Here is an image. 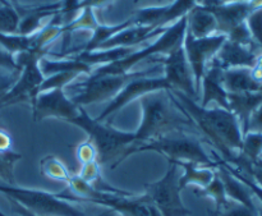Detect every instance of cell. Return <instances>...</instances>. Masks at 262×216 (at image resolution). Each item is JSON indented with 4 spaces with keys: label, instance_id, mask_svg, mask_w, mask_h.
Wrapping results in <instances>:
<instances>
[{
    "label": "cell",
    "instance_id": "cell-1",
    "mask_svg": "<svg viewBox=\"0 0 262 216\" xmlns=\"http://www.w3.org/2000/svg\"><path fill=\"white\" fill-rule=\"evenodd\" d=\"M177 104L192 119L202 140L219 151L220 159L232 164L242 148L243 132L239 120L230 110L219 106L202 107L197 100L183 92L170 90Z\"/></svg>",
    "mask_w": 262,
    "mask_h": 216
},
{
    "label": "cell",
    "instance_id": "cell-25",
    "mask_svg": "<svg viewBox=\"0 0 262 216\" xmlns=\"http://www.w3.org/2000/svg\"><path fill=\"white\" fill-rule=\"evenodd\" d=\"M20 18L17 10L8 3L0 5V33L18 35V26Z\"/></svg>",
    "mask_w": 262,
    "mask_h": 216
},
{
    "label": "cell",
    "instance_id": "cell-11",
    "mask_svg": "<svg viewBox=\"0 0 262 216\" xmlns=\"http://www.w3.org/2000/svg\"><path fill=\"white\" fill-rule=\"evenodd\" d=\"M32 106L33 120L36 123L42 122L46 118H58L66 120L73 119L79 113V106L73 104L64 89H54L49 91H41L36 95Z\"/></svg>",
    "mask_w": 262,
    "mask_h": 216
},
{
    "label": "cell",
    "instance_id": "cell-10",
    "mask_svg": "<svg viewBox=\"0 0 262 216\" xmlns=\"http://www.w3.org/2000/svg\"><path fill=\"white\" fill-rule=\"evenodd\" d=\"M225 40H227V36L223 35V33H216V35L204 38H194L186 30V35L183 38V48L189 66H191L192 73H193L194 86H196L199 96L202 77L206 72L207 66L215 56V54L222 48Z\"/></svg>",
    "mask_w": 262,
    "mask_h": 216
},
{
    "label": "cell",
    "instance_id": "cell-39",
    "mask_svg": "<svg viewBox=\"0 0 262 216\" xmlns=\"http://www.w3.org/2000/svg\"><path fill=\"white\" fill-rule=\"evenodd\" d=\"M115 215H117V212L113 211V210H110V209H107L106 211L101 212V214H99V215H95V216H115Z\"/></svg>",
    "mask_w": 262,
    "mask_h": 216
},
{
    "label": "cell",
    "instance_id": "cell-22",
    "mask_svg": "<svg viewBox=\"0 0 262 216\" xmlns=\"http://www.w3.org/2000/svg\"><path fill=\"white\" fill-rule=\"evenodd\" d=\"M194 193L199 197H207V199L212 200V202L215 204V211L224 207L229 201V199L225 195L224 184H223L217 173L215 174L214 179L209 186H206L205 188H194Z\"/></svg>",
    "mask_w": 262,
    "mask_h": 216
},
{
    "label": "cell",
    "instance_id": "cell-7",
    "mask_svg": "<svg viewBox=\"0 0 262 216\" xmlns=\"http://www.w3.org/2000/svg\"><path fill=\"white\" fill-rule=\"evenodd\" d=\"M187 30V15L182 17L181 19L177 20L173 26L165 28L158 41L151 44L150 46H146L142 50L133 51L125 58L120 59V60L114 61V63L105 64V66L97 67L95 71H92L91 74H96V76H102V74H125L129 73L130 69L135 66H137L140 61L143 59L152 56L155 54L166 53L169 54L174 48L181 45L183 42L184 35H186Z\"/></svg>",
    "mask_w": 262,
    "mask_h": 216
},
{
    "label": "cell",
    "instance_id": "cell-16",
    "mask_svg": "<svg viewBox=\"0 0 262 216\" xmlns=\"http://www.w3.org/2000/svg\"><path fill=\"white\" fill-rule=\"evenodd\" d=\"M164 31H165V28H152L151 26H129V27L119 31L114 36L104 41L96 50L114 48H133V46L138 45L140 42L152 37V36L163 33Z\"/></svg>",
    "mask_w": 262,
    "mask_h": 216
},
{
    "label": "cell",
    "instance_id": "cell-26",
    "mask_svg": "<svg viewBox=\"0 0 262 216\" xmlns=\"http://www.w3.org/2000/svg\"><path fill=\"white\" fill-rule=\"evenodd\" d=\"M79 76H81V73H78V72H71V71L58 72V73L50 74V76H48L46 78H43L42 83H41L40 87H38V92L49 91V90H54V89H66L69 83L76 81Z\"/></svg>",
    "mask_w": 262,
    "mask_h": 216
},
{
    "label": "cell",
    "instance_id": "cell-30",
    "mask_svg": "<svg viewBox=\"0 0 262 216\" xmlns=\"http://www.w3.org/2000/svg\"><path fill=\"white\" fill-rule=\"evenodd\" d=\"M247 26L256 45L262 51V8L256 9L248 15Z\"/></svg>",
    "mask_w": 262,
    "mask_h": 216
},
{
    "label": "cell",
    "instance_id": "cell-3",
    "mask_svg": "<svg viewBox=\"0 0 262 216\" xmlns=\"http://www.w3.org/2000/svg\"><path fill=\"white\" fill-rule=\"evenodd\" d=\"M68 123L81 128L89 136V140L95 145L97 151V161L100 165L113 163V168L123 163V156L125 151L135 145V132L120 131L112 125L97 122L90 117L84 107L79 106V113Z\"/></svg>",
    "mask_w": 262,
    "mask_h": 216
},
{
    "label": "cell",
    "instance_id": "cell-34",
    "mask_svg": "<svg viewBox=\"0 0 262 216\" xmlns=\"http://www.w3.org/2000/svg\"><path fill=\"white\" fill-rule=\"evenodd\" d=\"M0 67L7 71H17V69H20L19 67L17 66V61H15V56L13 54L8 53L5 49H3L0 46Z\"/></svg>",
    "mask_w": 262,
    "mask_h": 216
},
{
    "label": "cell",
    "instance_id": "cell-21",
    "mask_svg": "<svg viewBox=\"0 0 262 216\" xmlns=\"http://www.w3.org/2000/svg\"><path fill=\"white\" fill-rule=\"evenodd\" d=\"M40 170L41 174L46 178L58 182H66V183H68L69 178L72 176L68 169H67V166L64 165L63 161L56 158L55 155L45 156L40 161Z\"/></svg>",
    "mask_w": 262,
    "mask_h": 216
},
{
    "label": "cell",
    "instance_id": "cell-19",
    "mask_svg": "<svg viewBox=\"0 0 262 216\" xmlns=\"http://www.w3.org/2000/svg\"><path fill=\"white\" fill-rule=\"evenodd\" d=\"M222 83L228 94L260 91L261 84L255 81L251 68H232L222 71Z\"/></svg>",
    "mask_w": 262,
    "mask_h": 216
},
{
    "label": "cell",
    "instance_id": "cell-42",
    "mask_svg": "<svg viewBox=\"0 0 262 216\" xmlns=\"http://www.w3.org/2000/svg\"><path fill=\"white\" fill-rule=\"evenodd\" d=\"M3 216H7V215H3Z\"/></svg>",
    "mask_w": 262,
    "mask_h": 216
},
{
    "label": "cell",
    "instance_id": "cell-32",
    "mask_svg": "<svg viewBox=\"0 0 262 216\" xmlns=\"http://www.w3.org/2000/svg\"><path fill=\"white\" fill-rule=\"evenodd\" d=\"M20 69L17 71H8L5 73H0V99L12 89L13 84L17 82L18 77H19Z\"/></svg>",
    "mask_w": 262,
    "mask_h": 216
},
{
    "label": "cell",
    "instance_id": "cell-15",
    "mask_svg": "<svg viewBox=\"0 0 262 216\" xmlns=\"http://www.w3.org/2000/svg\"><path fill=\"white\" fill-rule=\"evenodd\" d=\"M201 106H219L229 110L228 105V92L222 83V69L209 66L206 68L201 81Z\"/></svg>",
    "mask_w": 262,
    "mask_h": 216
},
{
    "label": "cell",
    "instance_id": "cell-13",
    "mask_svg": "<svg viewBox=\"0 0 262 216\" xmlns=\"http://www.w3.org/2000/svg\"><path fill=\"white\" fill-rule=\"evenodd\" d=\"M202 7L214 14L217 22V32L227 36L230 31L247 22V18L255 10L250 2L220 3L219 0H205Z\"/></svg>",
    "mask_w": 262,
    "mask_h": 216
},
{
    "label": "cell",
    "instance_id": "cell-29",
    "mask_svg": "<svg viewBox=\"0 0 262 216\" xmlns=\"http://www.w3.org/2000/svg\"><path fill=\"white\" fill-rule=\"evenodd\" d=\"M100 166L101 165H100L97 160L83 164V165H81V170H79V173L77 176L81 179H83L84 182H87V183L95 187L102 181Z\"/></svg>",
    "mask_w": 262,
    "mask_h": 216
},
{
    "label": "cell",
    "instance_id": "cell-18",
    "mask_svg": "<svg viewBox=\"0 0 262 216\" xmlns=\"http://www.w3.org/2000/svg\"><path fill=\"white\" fill-rule=\"evenodd\" d=\"M187 32L194 38L216 35L217 22L214 14L202 5H197L187 14Z\"/></svg>",
    "mask_w": 262,
    "mask_h": 216
},
{
    "label": "cell",
    "instance_id": "cell-24",
    "mask_svg": "<svg viewBox=\"0 0 262 216\" xmlns=\"http://www.w3.org/2000/svg\"><path fill=\"white\" fill-rule=\"evenodd\" d=\"M239 155L248 161H256L262 158V133L247 132L243 135L242 148Z\"/></svg>",
    "mask_w": 262,
    "mask_h": 216
},
{
    "label": "cell",
    "instance_id": "cell-36",
    "mask_svg": "<svg viewBox=\"0 0 262 216\" xmlns=\"http://www.w3.org/2000/svg\"><path fill=\"white\" fill-rule=\"evenodd\" d=\"M251 72H252V76L253 78H255V81L257 82V83H260L262 87V53L258 55L255 66L251 68Z\"/></svg>",
    "mask_w": 262,
    "mask_h": 216
},
{
    "label": "cell",
    "instance_id": "cell-5",
    "mask_svg": "<svg viewBox=\"0 0 262 216\" xmlns=\"http://www.w3.org/2000/svg\"><path fill=\"white\" fill-rule=\"evenodd\" d=\"M143 72L102 74V76L90 74L89 78L84 81H73L69 83L64 91L77 106L84 107L87 105L99 104V102H110L130 79L140 76Z\"/></svg>",
    "mask_w": 262,
    "mask_h": 216
},
{
    "label": "cell",
    "instance_id": "cell-8",
    "mask_svg": "<svg viewBox=\"0 0 262 216\" xmlns=\"http://www.w3.org/2000/svg\"><path fill=\"white\" fill-rule=\"evenodd\" d=\"M179 187V166L168 160L165 176L158 182L146 184L145 196L161 216H188L191 211L184 206Z\"/></svg>",
    "mask_w": 262,
    "mask_h": 216
},
{
    "label": "cell",
    "instance_id": "cell-28",
    "mask_svg": "<svg viewBox=\"0 0 262 216\" xmlns=\"http://www.w3.org/2000/svg\"><path fill=\"white\" fill-rule=\"evenodd\" d=\"M214 216H261L260 209H250L245 205L237 204L234 201H228L224 207L214 211Z\"/></svg>",
    "mask_w": 262,
    "mask_h": 216
},
{
    "label": "cell",
    "instance_id": "cell-33",
    "mask_svg": "<svg viewBox=\"0 0 262 216\" xmlns=\"http://www.w3.org/2000/svg\"><path fill=\"white\" fill-rule=\"evenodd\" d=\"M247 132L262 133V102L256 107L255 112L251 114L250 120H248Z\"/></svg>",
    "mask_w": 262,
    "mask_h": 216
},
{
    "label": "cell",
    "instance_id": "cell-20",
    "mask_svg": "<svg viewBox=\"0 0 262 216\" xmlns=\"http://www.w3.org/2000/svg\"><path fill=\"white\" fill-rule=\"evenodd\" d=\"M179 168L183 169V176L179 177V187L184 189L188 186H196L197 188H205L209 186L216 174V169L211 166L199 165L189 161H174Z\"/></svg>",
    "mask_w": 262,
    "mask_h": 216
},
{
    "label": "cell",
    "instance_id": "cell-2",
    "mask_svg": "<svg viewBox=\"0 0 262 216\" xmlns=\"http://www.w3.org/2000/svg\"><path fill=\"white\" fill-rule=\"evenodd\" d=\"M142 109V119L138 129L136 131L135 145L152 141L171 132L187 131L199 133L191 118L177 104L170 90H160L151 92L140 99ZM130 146V147H132Z\"/></svg>",
    "mask_w": 262,
    "mask_h": 216
},
{
    "label": "cell",
    "instance_id": "cell-27",
    "mask_svg": "<svg viewBox=\"0 0 262 216\" xmlns=\"http://www.w3.org/2000/svg\"><path fill=\"white\" fill-rule=\"evenodd\" d=\"M230 165L237 168L238 170H241L243 174L250 177L252 181H255L258 186L262 187V158L256 161H248L243 159L241 155H238Z\"/></svg>",
    "mask_w": 262,
    "mask_h": 216
},
{
    "label": "cell",
    "instance_id": "cell-6",
    "mask_svg": "<svg viewBox=\"0 0 262 216\" xmlns=\"http://www.w3.org/2000/svg\"><path fill=\"white\" fill-rule=\"evenodd\" d=\"M0 193L38 216H87L84 210L71 204V201L60 199L58 193L20 188L4 183H0Z\"/></svg>",
    "mask_w": 262,
    "mask_h": 216
},
{
    "label": "cell",
    "instance_id": "cell-4",
    "mask_svg": "<svg viewBox=\"0 0 262 216\" xmlns=\"http://www.w3.org/2000/svg\"><path fill=\"white\" fill-rule=\"evenodd\" d=\"M143 151H154L165 156L166 160L189 161L204 166L215 168V160L204 148V140L199 133L178 131L164 135L142 145L132 146L125 151L123 161L130 155Z\"/></svg>",
    "mask_w": 262,
    "mask_h": 216
},
{
    "label": "cell",
    "instance_id": "cell-37",
    "mask_svg": "<svg viewBox=\"0 0 262 216\" xmlns=\"http://www.w3.org/2000/svg\"><path fill=\"white\" fill-rule=\"evenodd\" d=\"M8 200H9V199H8ZM9 201H10V205H12L13 211H14L17 215H19V216H38V215L32 214V212H30L27 209H25L23 206H20L18 202L13 201V200H9Z\"/></svg>",
    "mask_w": 262,
    "mask_h": 216
},
{
    "label": "cell",
    "instance_id": "cell-23",
    "mask_svg": "<svg viewBox=\"0 0 262 216\" xmlns=\"http://www.w3.org/2000/svg\"><path fill=\"white\" fill-rule=\"evenodd\" d=\"M20 158L22 155L13 150L0 153V183L15 186L14 166Z\"/></svg>",
    "mask_w": 262,
    "mask_h": 216
},
{
    "label": "cell",
    "instance_id": "cell-17",
    "mask_svg": "<svg viewBox=\"0 0 262 216\" xmlns=\"http://www.w3.org/2000/svg\"><path fill=\"white\" fill-rule=\"evenodd\" d=\"M262 102V90L255 92H241V94H228L229 110L239 120L241 128L245 135L247 132L248 120L256 107Z\"/></svg>",
    "mask_w": 262,
    "mask_h": 216
},
{
    "label": "cell",
    "instance_id": "cell-41",
    "mask_svg": "<svg viewBox=\"0 0 262 216\" xmlns=\"http://www.w3.org/2000/svg\"><path fill=\"white\" fill-rule=\"evenodd\" d=\"M260 215H261V216H262V211H261V210H260Z\"/></svg>",
    "mask_w": 262,
    "mask_h": 216
},
{
    "label": "cell",
    "instance_id": "cell-12",
    "mask_svg": "<svg viewBox=\"0 0 262 216\" xmlns=\"http://www.w3.org/2000/svg\"><path fill=\"white\" fill-rule=\"evenodd\" d=\"M164 78L170 86V90L183 92L187 96L197 100L196 86H194L193 73L184 51L183 42L174 48L164 59Z\"/></svg>",
    "mask_w": 262,
    "mask_h": 216
},
{
    "label": "cell",
    "instance_id": "cell-14",
    "mask_svg": "<svg viewBox=\"0 0 262 216\" xmlns=\"http://www.w3.org/2000/svg\"><path fill=\"white\" fill-rule=\"evenodd\" d=\"M258 55L260 54L257 53V46L242 45L227 38L209 66L216 67L222 71L232 68H252Z\"/></svg>",
    "mask_w": 262,
    "mask_h": 216
},
{
    "label": "cell",
    "instance_id": "cell-9",
    "mask_svg": "<svg viewBox=\"0 0 262 216\" xmlns=\"http://www.w3.org/2000/svg\"><path fill=\"white\" fill-rule=\"evenodd\" d=\"M160 90H170V86L164 78V76H156L154 71H145L140 76L130 79L127 84L122 89V91L107 104L105 110H102L101 114L95 119L97 122H104L109 119L114 114H117L119 110L127 106L129 102L135 100H140L145 95L151 94V92L160 91Z\"/></svg>",
    "mask_w": 262,
    "mask_h": 216
},
{
    "label": "cell",
    "instance_id": "cell-40",
    "mask_svg": "<svg viewBox=\"0 0 262 216\" xmlns=\"http://www.w3.org/2000/svg\"><path fill=\"white\" fill-rule=\"evenodd\" d=\"M5 3H7V2H5V0H0V5H2V4H5Z\"/></svg>",
    "mask_w": 262,
    "mask_h": 216
},
{
    "label": "cell",
    "instance_id": "cell-38",
    "mask_svg": "<svg viewBox=\"0 0 262 216\" xmlns=\"http://www.w3.org/2000/svg\"><path fill=\"white\" fill-rule=\"evenodd\" d=\"M107 2H110V0H81V3H79V10L84 7H100V5L105 4V3Z\"/></svg>",
    "mask_w": 262,
    "mask_h": 216
},
{
    "label": "cell",
    "instance_id": "cell-35",
    "mask_svg": "<svg viewBox=\"0 0 262 216\" xmlns=\"http://www.w3.org/2000/svg\"><path fill=\"white\" fill-rule=\"evenodd\" d=\"M12 145H13V138L12 136H10L9 131L5 129L3 125H0V153L12 150Z\"/></svg>",
    "mask_w": 262,
    "mask_h": 216
},
{
    "label": "cell",
    "instance_id": "cell-31",
    "mask_svg": "<svg viewBox=\"0 0 262 216\" xmlns=\"http://www.w3.org/2000/svg\"><path fill=\"white\" fill-rule=\"evenodd\" d=\"M76 158L81 165L97 160V151L94 143L90 140L79 143L76 147Z\"/></svg>",
    "mask_w": 262,
    "mask_h": 216
},
{
    "label": "cell",
    "instance_id": "cell-43",
    "mask_svg": "<svg viewBox=\"0 0 262 216\" xmlns=\"http://www.w3.org/2000/svg\"><path fill=\"white\" fill-rule=\"evenodd\" d=\"M261 90H262V87H261Z\"/></svg>",
    "mask_w": 262,
    "mask_h": 216
}]
</instances>
